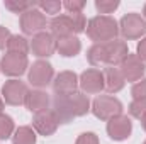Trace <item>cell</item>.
<instances>
[{
  "label": "cell",
  "mask_w": 146,
  "mask_h": 144,
  "mask_svg": "<svg viewBox=\"0 0 146 144\" xmlns=\"http://www.w3.org/2000/svg\"><path fill=\"white\" fill-rule=\"evenodd\" d=\"M131 95H133L134 100H136V98H146V78L145 80L136 81V83L133 85V88H131Z\"/></svg>",
  "instance_id": "4dcf8cb0"
},
{
  "label": "cell",
  "mask_w": 146,
  "mask_h": 144,
  "mask_svg": "<svg viewBox=\"0 0 146 144\" xmlns=\"http://www.w3.org/2000/svg\"><path fill=\"white\" fill-rule=\"evenodd\" d=\"M138 56H139V59L146 65V37H143L138 42Z\"/></svg>",
  "instance_id": "836d02e7"
},
{
  "label": "cell",
  "mask_w": 146,
  "mask_h": 144,
  "mask_svg": "<svg viewBox=\"0 0 146 144\" xmlns=\"http://www.w3.org/2000/svg\"><path fill=\"white\" fill-rule=\"evenodd\" d=\"M133 132V122L127 115H117L107 120V134L112 141H126Z\"/></svg>",
  "instance_id": "8fae6325"
},
{
  "label": "cell",
  "mask_w": 146,
  "mask_h": 144,
  "mask_svg": "<svg viewBox=\"0 0 146 144\" xmlns=\"http://www.w3.org/2000/svg\"><path fill=\"white\" fill-rule=\"evenodd\" d=\"M141 126H143V129L146 131V115L143 117V119H141Z\"/></svg>",
  "instance_id": "d590c367"
},
{
  "label": "cell",
  "mask_w": 146,
  "mask_h": 144,
  "mask_svg": "<svg viewBox=\"0 0 146 144\" xmlns=\"http://www.w3.org/2000/svg\"><path fill=\"white\" fill-rule=\"evenodd\" d=\"M27 93H29V88L21 80H9L2 87V98L9 105H22L26 102Z\"/></svg>",
  "instance_id": "ba28073f"
},
{
  "label": "cell",
  "mask_w": 146,
  "mask_h": 144,
  "mask_svg": "<svg viewBox=\"0 0 146 144\" xmlns=\"http://www.w3.org/2000/svg\"><path fill=\"white\" fill-rule=\"evenodd\" d=\"M58 126H60V122H58V119H56V115L53 114L51 108L37 112L33 117V127H34V131H36L37 134L44 136V137L53 136L56 132Z\"/></svg>",
  "instance_id": "30bf717a"
},
{
  "label": "cell",
  "mask_w": 146,
  "mask_h": 144,
  "mask_svg": "<svg viewBox=\"0 0 146 144\" xmlns=\"http://www.w3.org/2000/svg\"><path fill=\"white\" fill-rule=\"evenodd\" d=\"M119 32L127 41L139 39L146 34V20L136 12L126 14L119 22Z\"/></svg>",
  "instance_id": "3957f363"
},
{
  "label": "cell",
  "mask_w": 146,
  "mask_h": 144,
  "mask_svg": "<svg viewBox=\"0 0 146 144\" xmlns=\"http://www.w3.org/2000/svg\"><path fill=\"white\" fill-rule=\"evenodd\" d=\"M19 24H21V29H22L24 34L36 36L39 32H44V29L48 26V20H46V15L36 7V9H31V10L24 12L19 19Z\"/></svg>",
  "instance_id": "277c9868"
},
{
  "label": "cell",
  "mask_w": 146,
  "mask_h": 144,
  "mask_svg": "<svg viewBox=\"0 0 146 144\" xmlns=\"http://www.w3.org/2000/svg\"><path fill=\"white\" fill-rule=\"evenodd\" d=\"M87 59L92 66H107L106 44H94L87 51Z\"/></svg>",
  "instance_id": "44dd1931"
},
{
  "label": "cell",
  "mask_w": 146,
  "mask_h": 144,
  "mask_svg": "<svg viewBox=\"0 0 146 144\" xmlns=\"http://www.w3.org/2000/svg\"><path fill=\"white\" fill-rule=\"evenodd\" d=\"M106 54H107V66H121V63L127 58L129 49L127 44L121 39H114L106 42Z\"/></svg>",
  "instance_id": "5bb4252c"
},
{
  "label": "cell",
  "mask_w": 146,
  "mask_h": 144,
  "mask_svg": "<svg viewBox=\"0 0 146 144\" xmlns=\"http://www.w3.org/2000/svg\"><path fill=\"white\" fill-rule=\"evenodd\" d=\"M143 19L146 20V3H145V7H143Z\"/></svg>",
  "instance_id": "8d00e7d4"
},
{
  "label": "cell",
  "mask_w": 146,
  "mask_h": 144,
  "mask_svg": "<svg viewBox=\"0 0 146 144\" xmlns=\"http://www.w3.org/2000/svg\"><path fill=\"white\" fill-rule=\"evenodd\" d=\"M56 51L65 58H73L82 51V42L75 34L60 37V39H56Z\"/></svg>",
  "instance_id": "d6986e66"
},
{
  "label": "cell",
  "mask_w": 146,
  "mask_h": 144,
  "mask_svg": "<svg viewBox=\"0 0 146 144\" xmlns=\"http://www.w3.org/2000/svg\"><path fill=\"white\" fill-rule=\"evenodd\" d=\"M29 81L33 87L36 88H44L49 83H53V76H54V70L51 66V63L44 61V59H37L33 63V66L29 68Z\"/></svg>",
  "instance_id": "8992f818"
},
{
  "label": "cell",
  "mask_w": 146,
  "mask_h": 144,
  "mask_svg": "<svg viewBox=\"0 0 146 144\" xmlns=\"http://www.w3.org/2000/svg\"><path fill=\"white\" fill-rule=\"evenodd\" d=\"M85 5H87L85 0H66V2H63V7L70 14H80V12H83Z\"/></svg>",
  "instance_id": "f546056e"
},
{
  "label": "cell",
  "mask_w": 146,
  "mask_h": 144,
  "mask_svg": "<svg viewBox=\"0 0 146 144\" xmlns=\"http://www.w3.org/2000/svg\"><path fill=\"white\" fill-rule=\"evenodd\" d=\"M51 110L56 115L60 124H70L73 119V114L68 105V97L66 95H54L51 100Z\"/></svg>",
  "instance_id": "2e32d148"
},
{
  "label": "cell",
  "mask_w": 146,
  "mask_h": 144,
  "mask_svg": "<svg viewBox=\"0 0 146 144\" xmlns=\"http://www.w3.org/2000/svg\"><path fill=\"white\" fill-rule=\"evenodd\" d=\"M92 114L97 117V119H100V120H110L112 117H117V115H121L122 114V104H121V100H117L115 97H112V95H99L94 102H92Z\"/></svg>",
  "instance_id": "7a4b0ae2"
},
{
  "label": "cell",
  "mask_w": 146,
  "mask_h": 144,
  "mask_svg": "<svg viewBox=\"0 0 146 144\" xmlns=\"http://www.w3.org/2000/svg\"><path fill=\"white\" fill-rule=\"evenodd\" d=\"M117 7H119V2H117V0H97V2H95V9H97L100 14H104V15L112 14Z\"/></svg>",
  "instance_id": "83f0119b"
},
{
  "label": "cell",
  "mask_w": 146,
  "mask_h": 144,
  "mask_svg": "<svg viewBox=\"0 0 146 144\" xmlns=\"http://www.w3.org/2000/svg\"><path fill=\"white\" fill-rule=\"evenodd\" d=\"M0 114H3V98L0 97Z\"/></svg>",
  "instance_id": "e575fe53"
},
{
  "label": "cell",
  "mask_w": 146,
  "mask_h": 144,
  "mask_svg": "<svg viewBox=\"0 0 146 144\" xmlns=\"http://www.w3.org/2000/svg\"><path fill=\"white\" fill-rule=\"evenodd\" d=\"M14 132H15L14 119L7 114H0V141H5V139L12 137Z\"/></svg>",
  "instance_id": "cb8c5ba5"
},
{
  "label": "cell",
  "mask_w": 146,
  "mask_h": 144,
  "mask_svg": "<svg viewBox=\"0 0 146 144\" xmlns=\"http://www.w3.org/2000/svg\"><path fill=\"white\" fill-rule=\"evenodd\" d=\"M68 97V105L72 110L73 117H83L90 112V100H88V95H85L83 92H73Z\"/></svg>",
  "instance_id": "ac0fdd59"
},
{
  "label": "cell",
  "mask_w": 146,
  "mask_h": 144,
  "mask_svg": "<svg viewBox=\"0 0 146 144\" xmlns=\"http://www.w3.org/2000/svg\"><path fill=\"white\" fill-rule=\"evenodd\" d=\"M85 32L95 44H106L109 41L117 39L119 24L110 15H95L88 20Z\"/></svg>",
  "instance_id": "6da1fadb"
},
{
  "label": "cell",
  "mask_w": 146,
  "mask_h": 144,
  "mask_svg": "<svg viewBox=\"0 0 146 144\" xmlns=\"http://www.w3.org/2000/svg\"><path fill=\"white\" fill-rule=\"evenodd\" d=\"M49 104H51V98L42 90H29V93L26 97V102H24L26 108L29 112H34V114L42 112V110H48Z\"/></svg>",
  "instance_id": "9a60e30c"
},
{
  "label": "cell",
  "mask_w": 146,
  "mask_h": 144,
  "mask_svg": "<svg viewBox=\"0 0 146 144\" xmlns=\"http://www.w3.org/2000/svg\"><path fill=\"white\" fill-rule=\"evenodd\" d=\"M104 83H106V90L109 93H117L124 88L126 80L122 76V73L119 71V68L115 66H106L104 68Z\"/></svg>",
  "instance_id": "e0dca14e"
},
{
  "label": "cell",
  "mask_w": 146,
  "mask_h": 144,
  "mask_svg": "<svg viewBox=\"0 0 146 144\" xmlns=\"http://www.w3.org/2000/svg\"><path fill=\"white\" fill-rule=\"evenodd\" d=\"M75 144H99V137L95 132H83L78 136Z\"/></svg>",
  "instance_id": "1f68e13d"
},
{
  "label": "cell",
  "mask_w": 146,
  "mask_h": 144,
  "mask_svg": "<svg viewBox=\"0 0 146 144\" xmlns=\"http://www.w3.org/2000/svg\"><path fill=\"white\" fill-rule=\"evenodd\" d=\"M68 15H70V19H72V22H73V32H75V36L80 34V32H83L87 29V19H85V15L82 12L80 14H68Z\"/></svg>",
  "instance_id": "f1b7e54d"
},
{
  "label": "cell",
  "mask_w": 146,
  "mask_h": 144,
  "mask_svg": "<svg viewBox=\"0 0 146 144\" xmlns=\"http://www.w3.org/2000/svg\"><path fill=\"white\" fill-rule=\"evenodd\" d=\"M7 49H9V53H17V54H26L27 56V51L31 49V44L24 36L12 34L7 41Z\"/></svg>",
  "instance_id": "7402d4cb"
},
{
  "label": "cell",
  "mask_w": 146,
  "mask_h": 144,
  "mask_svg": "<svg viewBox=\"0 0 146 144\" xmlns=\"http://www.w3.org/2000/svg\"><path fill=\"white\" fill-rule=\"evenodd\" d=\"M127 110H129L131 117L141 120L146 115V98H136V100H133V102L129 104V108H127Z\"/></svg>",
  "instance_id": "484cf974"
},
{
  "label": "cell",
  "mask_w": 146,
  "mask_h": 144,
  "mask_svg": "<svg viewBox=\"0 0 146 144\" xmlns=\"http://www.w3.org/2000/svg\"><path fill=\"white\" fill-rule=\"evenodd\" d=\"M78 85H80V88L85 95H97L102 90H106L104 73L100 70H97V68H88L80 75Z\"/></svg>",
  "instance_id": "5b68a950"
},
{
  "label": "cell",
  "mask_w": 146,
  "mask_h": 144,
  "mask_svg": "<svg viewBox=\"0 0 146 144\" xmlns=\"http://www.w3.org/2000/svg\"><path fill=\"white\" fill-rule=\"evenodd\" d=\"M12 36L10 34V31L7 29V27H3V26H0V49H3L5 46H7V41H9V37Z\"/></svg>",
  "instance_id": "d6a6232c"
},
{
  "label": "cell",
  "mask_w": 146,
  "mask_h": 144,
  "mask_svg": "<svg viewBox=\"0 0 146 144\" xmlns=\"http://www.w3.org/2000/svg\"><path fill=\"white\" fill-rule=\"evenodd\" d=\"M37 3L39 2H19V0H5V9H9L10 12H14V14H24V12H27V10H31V9H36Z\"/></svg>",
  "instance_id": "d4e9b609"
},
{
  "label": "cell",
  "mask_w": 146,
  "mask_h": 144,
  "mask_svg": "<svg viewBox=\"0 0 146 144\" xmlns=\"http://www.w3.org/2000/svg\"><path fill=\"white\" fill-rule=\"evenodd\" d=\"M31 51L37 58H49L56 51V39L51 32H39L33 36L31 41Z\"/></svg>",
  "instance_id": "7c38bea8"
},
{
  "label": "cell",
  "mask_w": 146,
  "mask_h": 144,
  "mask_svg": "<svg viewBox=\"0 0 146 144\" xmlns=\"http://www.w3.org/2000/svg\"><path fill=\"white\" fill-rule=\"evenodd\" d=\"M49 27H51V34L54 36V39L75 34L70 15H56V17H53V20L49 22Z\"/></svg>",
  "instance_id": "ffe728a7"
},
{
  "label": "cell",
  "mask_w": 146,
  "mask_h": 144,
  "mask_svg": "<svg viewBox=\"0 0 146 144\" xmlns=\"http://www.w3.org/2000/svg\"><path fill=\"white\" fill-rule=\"evenodd\" d=\"M29 68V59L26 54L17 53H5L0 59V70L7 76H21Z\"/></svg>",
  "instance_id": "52a82bcc"
},
{
  "label": "cell",
  "mask_w": 146,
  "mask_h": 144,
  "mask_svg": "<svg viewBox=\"0 0 146 144\" xmlns=\"http://www.w3.org/2000/svg\"><path fill=\"white\" fill-rule=\"evenodd\" d=\"M12 143L14 144H36V132L29 126H21V127L15 129V132L12 136Z\"/></svg>",
  "instance_id": "603a6c76"
},
{
  "label": "cell",
  "mask_w": 146,
  "mask_h": 144,
  "mask_svg": "<svg viewBox=\"0 0 146 144\" xmlns=\"http://www.w3.org/2000/svg\"><path fill=\"white\" fill-rule=\"evenodd\" d=\"M37 9H41L42 14H49V15H58L60 10L63 9V3L58 2V0H46V2H39L37 3Z\"/></svg>",
  "instance_id": "4316f807"
},
{
  "label": "cell",
  "mask_w": 146,
  "mask_h": 144,
  "mask_svg": "<svg viewBox=\"0 0 146 144\" xmlns=\"http://www.w3.org/2000/svg\"><path fill=\"white\" fill-rule=\"evenodd\" d=\"M143 144H146V141H145V143H143Z\"/></svg>",
  "instance_id": "74e56055"
},
{
  "label": "cell",
  "mask_w": 146,
  "mask_h": 144,
  "mask_svg": "<svg viewBox=\"0 0 146 144\" xmlns=\"http://www.w3.org/2000/svg\"><path fill=\"white\" fill-rule=\"evenodd\" d=\"M119 71L122 73V76H124L126 81H133V83H136V81H139V80L145 76L146 65L139 59L138 54H131V53H129L127 58L121 63Z\"/></svg>",
  "instance_id": "9c48e42d"
},
{
  "label": "cell",
  "mask_w": 146,
  "mask_h": 144,
  "mask_svg": "<svg viewBox=\"0 0 146 144\" xmlns=\"http://www.w3.org/2000/svg\"><path fill=\"white\" fill-rule=\"evenodd\" d=\"M78 88V76L75 71H61L53 80L54 95H70Z\"/></svg>",
  "instance_id": "4fadbf2b"
}]
</instances>
